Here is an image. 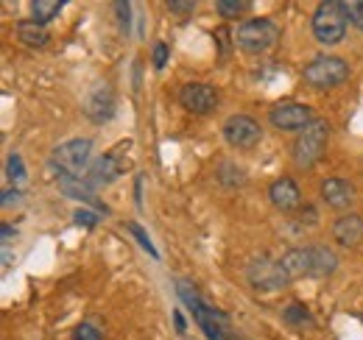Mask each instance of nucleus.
Returning <instances> with one entry per match:
<instances>
[{
    "label": "nucleus",
    "instance_id": "nucleus-1",
    "mask_svg": "<svg viewBox=\"0 0 363 340\" xmlns=\"http://www.w3.org/2000/svg\"><path fill=\"white\" fill-rule=\"evenodd\" d=\"M177 293H179L182 304L190 310L193 321L199 324V329L204 332L207 340H240L235 335V329H232V318H229L224 310H218L210 301H204L201 293L190 282L179 279L177 282Z\"/></svg>",
    "mask_w": 363,
    "mask_h": 340
},
{
    "label": "nucleus",
    "instance_id": "nucleus-2",
    "mask_svg": "<svg viewBox=\"0 0 363 340\" xmlns=\"http://www.w3.org/2000/svg\"><path fill=\"white\" fill-rule=\"evenodd\" d=\"M92 157V140L87 137H73L62 145L53 148L50 159H48V170L56 176V178H79L87 165H90Z\"/></svg>",
    "mask_w": 363,
    "mask_h": 340
},
{
    "label": "nucleus",
    "instance_id": "nucleus-3",
    "mask_svg": "<svg viewBox=\"0 0 363 340\" xmlns=\"http://www.w3.org/2000/svg\"><path fill=\"white\" fill-rule=\"evenodd\" d=\"M347 26H350V14H347V3L341 0H324L318 3V8L313 11V37H316L318 45H333L344 42L347 37Z\"/></svg>",
    "mask_w": 363,
    "mask_h": 340
},
{
    "label": "nucleus",
    "instance_id": "nucleus-4",
    "mask_svg": "<svg viewBox=\"0 0 363 340\" xmlns=\"http://www.w3.org/2000/svg\"><path fill=\"white\" fill-rule=\"evenodd\" d=\"M347 79H350V64L341 56H316L302 70V81L318 92L338 89L347 84Z\"/></svg>",
    "mask_w": 363,
    "mask_h": 340
},
{
    "label": "nucleus",
    "instance_id": "nucleus-5",
    "mask_svg": "<svg viewBox=\"0 0 363 340\" xmlns=\"http://www.w3.org/2000/svg\"><path fill=\"white\" fill-rule=\"evenodd\" d=\"M232 40L243 53L260 56V53H269L274 45L279 42V26L269 17H255V20L240 23L238 31L232 34Z\"/></svg>",
    "mask_w": 363,
    "mask_h": 340
},
{
    "label": "nucleus",
    "instance_id": "nucleus-6",
    "mask_svg": "<svg viewBox=\"0 0 363 340\" xmlns=\"http://www.w3.org/2000/svg\"><path fill=\"white\" fill-rule=\"evenodd\" d=\"M327 140H330V123L321 120V118H316L305 131H299V137L291 148V157H294L296 168H313L321 159L324 148H327Z\"/></svg>",
    "mask_w": 363,
    "mask_h": 340
},
{
    "label": "nucleus",
    "instance_id": "nucleus-7",
    "mask_svg": "<svg viewBox=\"0 0 363 340\" xmlns=\"http://www.w3.org/2000/svg\"><path fill=\"white\" fill-rule=\"evenodd\" d=\"M246 282L252 285V290L257 293H277L285 290L291 285L288 271L282 268L279 259H269V256H255L246 265Z\"/></svg>",
    "mask_w": 363,
    "mask_h": 340
},
{
    "label": "nucleus",
    "instance_id": "nucleus-8",
    "mask_svg": "<svg viewBox=\"0 0 363 340\" xmlns=\"http://www.w3.org/2000/svg\"><path fill=\"white\" fill-rule=\"evenodd\" d=\"M313 120H316L313 109L308 103H296V101L274 103L272 112H269V123L277 131H305Z\"/></svg>",
    "mask_w": 363,
    "mask_h": 340
},
{
    "label": "nucleus",
    "instance_id": "nucleus-9",
    "mask_svg": "<svg viewBox=\"0 0 363 340\" xmlns=\"http://www.w3.org/2000/svg\"><path fill=\"white\" fill-rule=\"evenodd\" d=\"M224 140L238 151H249L263 140V128L252 115H232L224 123Z\"/></svg>",
    "mask_w": 363,
    "mask_h": 340
},
{
    "label": "nucleus",
    "instance_id": "nucleus-10",
    "mask_svg": "<svg viewBox=\"0 0 363 340\" xmlns=\"http://www.w3.org/2000/svg\"><path fill=\"white\" fill-rule=\"evenodd\" d=\"M179 103L190 115H210L218 106V92L210 84H184L179 89Z\"/></svg>",
    "mask_w": 363,
    "mask_h": 340
},
{
    "label": "nucleus",
    "instance_id": "nucleus-11",
    "mask_svg": "<svg viewBox=\"0 0 363 340\" xmlns=\"http://www.w3.org/2000/svg\"><path fill=\"white\" fill-rule=\"evenodd\" d=\"M115 103H118V98H115L112 84L98 81L90 89L87 101H84V112H87V118H90L92 123H106V120L115 118Z\"/></svg>",
    "mask_w": 363,
    "mask_h": 340
},
{
    "label": "nucleus",
    "instance_id": "nucleus-12",
    "mask_svg": "<svg viewBox=\"0 0 363 340\" xmlns=\"http://www.w3.org/2000/svg\"><path fill=\"white\" fill-rule=\"evenodd\" d=\"M123 170H126V162H123V157L115 151V154H104V157H98L95 162L90 165V170H87V181L90 184H112L115 178H121L123 176Z\"/></svg>",
    "mask_w": 363,
    "mask_h": 340
},
{
    "label": "nucleus",
    "instance_id": "nucleus-13",
    "mask_svg": "<svg viewBox=\"0 0 363 340\" xmlns=\"http://www.w3.org/2000/svg\"><path fill=\"white\" fill-rule=\"evenodd\" d=\"M269 201H272L279 212H294L299 207V201H302V190H299V184L291 176H282V178L272 181Z\"/></svg>",
    "mask_w": 363,
    "mask_h": 340
},
{
    "label": "nucleus",
    "instance_id": "nucleus-14",
    "mask_svg": "<svg viewBox=\"0 0 363 340\" xmlns=\"http://www.w3.org/2000/svg\"><path fill=\"white\" fill-rule=\"evenodd\" d=\"M318 193H321V201L333 210H347L355 201V187L347 178H324Z\"/></svg>",
    "mask_w": 363,
    "mask_h": 340
},
{
    "label": "nucleus",
    "instance_id": "nucleus-15",
    "mask_svg": "<svg viewBox=\"0 0 363 340\" xmlns=\"http://www.w3.org/2000/svg\"><path fill=\"white\" fill-rule=\"evenodd\" d=\"M333 237H335L338 246H344V249H355V246L363 240V217L355 212L341 215V217L333 223Z\"/></svg>",
    "mask_w": 363,
    "mask_h": 340
},
{
    "label": "nucleus",
    "instance_id": "nucleus-16",
    "mask_svg": "<svg viewBox=\"0 0 363 340\" xmlns=\"http://www.w3.org/2000/svg\"><path fill=\"white\" fill-rule=\"evenodd\" d=\"M59 181V190L67 196V198H76V201H82V204H90L95 210H101V212H106V207H104V201H98V196L92 193V184L87 178H56Z\"/></svg>",
    "mask_w": 363,
    "mask_h": 340
},
{
    "label": "nucleus",
    "instance_id": "nucleus-17",
    "mask_svg": "<svg viewBox=\"0 0 363 340\" xmlns=\"http://www.w3.org/2000/svg\"><path fill=\"white\" fill-rule=\"evenodd\" d=\"M311 251V279H327L338 271V256L327 246H308Z\"/></svg>",
    "mask_w": 363,
    "mask_h": 340
},
{
    "label": "nucleus",
    "instance_id": "nucleus-18",
    "mask_svg": "<svg viewBox=\"0 0 363 340\" xmlns=\"http://www.w3.org/2000/svg\"><path fill=\"white\" fill-rule=\"evenodd\" d=\"M282 268L288 271L291 279H302V276H311V251L308 246H296V249H288L285 254L279 256Z\"/></svg>",
    "mask_w": 363,
    "mask_h": 340
},
{
    "label": "nucleus",
    "instance_id": "nucleus-19",
    "mask_svg": "<svg viewBox=\"0 0 363 340\" xmlns=\"http://www.w3.org/2000/svg\"><path fill=\"white\" fill-rule=\"evenodd\" d=\"M14 37L26 45V47H45V45L50 42L48 28L40 26V23H34V20H20V23L14 26Z\"/></svg>",
    "mask_w": 363,
    "mask_h": 340
},
{
    "label": "nucleus",
    "instance_id": "nucleus-20",
    "mask_svg": "<svg viewBox=\"0 0 363 340\" xmlns=\"http://www.w3.org/2000/svg\"><path fill=\"white\" fill-rule=\"evenodd\" d=\"M282 321L294 329H311L313 327V315L311 310L302 304V301H291L285 310H282Z\"/></svg>",
    "mask_w": 363,
    "mask_h": 340
},
{
    "label": "nucleus",
    "instance_id": "nucleus-21",
    "mask_svg": "<svg viewBox=\"0 0 363 340\" xmlns=\"http://www.w3.org/2000/svg\"><path fill=\"white\" fill-rule=\"evenodd\" d=\"M62 8H65L62 0H34V3H31V20L40 23V26H48L50 20L59 17Z\"/></svg>",
    "mask_w": 363,
    "mask_h": 340
},
{
    "label": "nucleus",
    "instance_id": "nucleus-22",
    "mask_svg": "<svg viewBox=\"0 0 363 340\" xmlns=\"http://www.w3.org/2000/svg\"><path fill=\"white\" fill-rule=\"evenodd\" d=\"M218 181H221V187L235 190V187H240L246 181V173H243L240 165H235V162H221L218 165Z\"/></svg>",
    "mask_w": 363,
    "mask_h": 340
},
{
    "label": "nucleus",
    "instance_id": "nucleus-23",
    "mask_svg": "<svg viewBox=\"0 0 363 340\" xmlns=\"http://www.w3.org/2000/svg\"><path fill=\"white\" fill-rule=\"evenodd\" d=\"M249 8H252L249 0H218V3H216V11H218L224 20H238V17H243Z\"/></svg>",
    "mask_w": 363,
    "mask_h": 340
},
{
    "label": "nucleus",
    "instance_id": "nucleus-24",
    "mask_svg": "<svg viewBox=\"0 0 363 340\" xmlns=\"http://www.w3.org/2000/svg\"><path fill=\"white\" fill-rule=\"evenodd\" d=\"M6 178L14 181V184L26 181V162H23L20 154H9V159H6Z\"/></svg>",
    "mask_w": 363,
    "mask_h": 340
},
{
    "label": "nucleus",
    "instance_id": "nucleus-25",
    "mask_svg": "<svg viewBox=\"0 0 363 340\" xmlns=\"http://www.w3.org/2000/svg\"><path fill=\"white\" fill-rule=\"evenodd\" d=\"M126 229H129V232L135 234V240H137V243H140V246H143V249H145V251H148V254L154 256V259H160V251L154 249V243H151V237H148V234L143 232V226H140V223H135V220H129V223H126Z\"/></svg>",
    "mask_w": 363,
    "mask_h": 340
},
{
    "label": "nucleus",
    "instance_id": "nucleus-26",
    "mask_svg": "<svg viewBox=\"0 0 363 340\" xmlns=\"http://www.w3.org/2000/svg\"><path fill=\"white\" fill-rule=\"evenodd\" d=\"M70 340H104V335H101V329H98L92 321H82V324L73 329Z\"/></svg>",
    "mask_w": 363,
    "mask_h": 340
},
{
    "label": "nucleus",
    "instance_id": "nucleus-27",
    "mask_svg": "<svg viewBox=\"0 0 363 340\" xmlns=\"http://www.w3.org/2000/svg\"><path fill=\"white\" fill-rule=\"evenodd\" d=\"M165 8L171 14H177V17H190L196 11V0H168Z\"/></svg>",
    "mask_w": 363,
    "mask_h": 340
},
{
    "label": "nucleus",
    "instance_id": "nucleus-28",
    "mask_svg": "<svg viewBox=\"0 0 363 340\" xmlns=\"http://www.w3.org/2000/svg\"><path fill=\"white\" fill-rule=\"evenodd\" d=\"M347 14H350V23L363 31V0H352V3H347Z\"/></svg>",
    "mask_w": 363,
    "mask_h": 340
},
{
    "label": "nucleus",
    "instance_id": "nucleus-29",
    "mask_svg": "<svg viewBox=\"0 0 363 340\" xmlns=\"http://www.w3.org/2000/svg\"><path fill=\"white\" fill-rule=\"evenodd\" d=\"M115 11H118V17H121V28L129 34V26H132V3H115Z\"/></svg>",
    "mask_w": 363,
    "mask_h": 340
},
{
    "label": "nucleus",
    "instance_id": "nucleus-30",
    "mask_svg": "<svg viewBox=\"0 0 363 340\" xmlns=\"http://www.w3.org/2000/svg\"><path fill=\"white\" fill-rule=\"evenodd\" d=\"M73 220H76L79 226H84V229H92V226L98 223V212H92V210H76Z\"/></svg>",
    "mask_w": 363,
    "mask_h": 340
},
{
    "label": "nucleus",
    "instance_id": "nucleus-31",
    "mask_svg": "<svg viewBox=\"0 0 363 340\" xmlns=\"http://www.w3.org/2000/svg\"><path fill=\"white\" fill-rule=\"evenodd\" d=\"M165 62H168V45L157 42L154 45V67H157V70H162V67H165Z\"/></svg>",
    "mask_w": 363,
    "mask_h": 340
},
{
    "label": "nucleus",
    "instance_id": "nucleus-32",
    "mask_svg": "<svg viewBox=\"0 0 363 340\" xmlns=\"http://www.w3.org/2000/svg\"><path fill=\"white\" fill-rule=\"evenodd\" d=\"M174 321H177V332H179V335H184V329H187V324H184V318H182V312H179V310L174 312Z\"/></svg>",
    "mask_w": 363,
    "mask_h": 340
},
{
    "label": "nucleus",
    "instance_id": "nucleus-33",
    "mask_svg": "<svg viewBox=\"0 0 363 340\" xmlns=\"http://www.w3.org/2000/svg\"><path fill=\"white\" fill-rule=\"evenodd\" d=\"M0 234H3V243H9V240H11V234H14V229H11L9 223H3V226H0Z\"/></svg>",
    "mask_w": 363,
    "mask_h": 340
}]
</instances>
